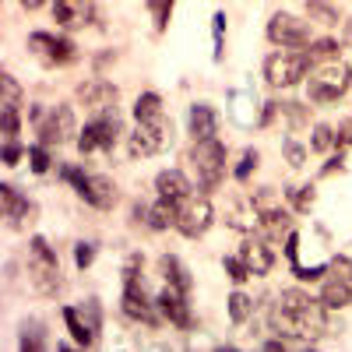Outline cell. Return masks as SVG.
Listing matches in <instances>:
<instances>
[{
	"instance_id": "9a60e30c",
	"label": "cell",
	"mask_w": 352,
	"mask_h": 352,
	"mask_svg": "<svg viewBox=\"0 0 352 352\" xmlns=\"http://www.w3.org/2000/svg\"><path fill=\"white\" fill-rule=\"evenodd\" d=\"M92 18H96V0H53V21L67 32L88 28Z\"/></svg>"
},
{
	"instance_id": "6da1fadb",
	"label": "cell",
	"mask_w": 352,
	"mask_h": 352,
	"mask_svg": "<svg viewBox=\"0 0 352 352\" xmlns=\"http://www.w3.org/2000/svg\"><path fill=\"white\" fill-rule=\"evenodd\" d=\"M272 324L282 338H292L289 345H310L328 335V307L303 289H282L278 307L272 310Z\"/></svg>"
},
{
	"instance_id": "5b68a950",
	"label": "cell",
	"mask_w": 352,
	"mask_h": 352,
	"mask_svg": "<svg viewBox=\"0 0 352 352\" xmlns=\"http://www.w3.org/2000/svg\"><path fill=\"white\" fill-rule=\"evenodd\" d=\"M28 275H32L36 292L56 296V289H60V261H56L53 247L43 236H32V243H28Z\"/></svg>"
},
{
	"instance_id": "e575fe53",
	"label": "cell",
	"mask_w": 352,
	"mask_h": 352,
	"mask_svg": "<svg viewBox=\"0 0 352 352\" xmlns=\"http://www.w3.org/2000/svg\"><path fill=\"white\" fill-rule=\"evenodd\" d=\"M21 349H28V352H39V349H46V338H43V328H39V324H25Z\"/></svg>"
},
{
	"instance_id": "74e56055",
	"label": "cell",
	"mask_w": 352,
	"mask_h": 352,
	"mask_svg": "<svg viewBox=\"0 0 352 352\" xmlns=\"http://www.w3.org/2000/svg\"><path fill=\"white\" fill-rule=\"evenodd\" d=\"M289 201L296 204V212H310V204H314V187H300V190H289Z\"/></svg>"
},
{
	"instance_id": "83f0119b",
	"label": "cell",
	"mask_w": 352,
	"mask_h": 352,
	"mask_svg": "<svg viewBox=\"0 0 352 352\" xmlns=\"http://www.w3.org/2000/svg\"><path fill=\"white\" fill-rule=\"evenodd\" d=\"M8 109H21V85L14 74H0V113Z\"/></svg>"
},
{
	"instance_id": "ee69618b",
	"label": "cell",
	"mask_w": 352,
	"mask_h": 352,
	"mask_svg": "<svg viewBox=\"0 0 352 352\" xmlns=\"http://www.w3.org/2000/svg\"><path fill=\"white\" fill-rule=\"evenodd\" d=\"M335 169H342V152H338V159H331V162H328L324 169H320V176H331Z\"/></svg>"
},
{
	"instance_id": "8fae6325",
	"label": "cell",
	"mask_w": 352,
	"mask_h": 352,
	"mask_svg": "<svg viewBox=\"0 0 352 352\" xmlns=\"http://www.w3.org/2000/svg\"><path fill=\"white\" fill-rule=\"evenodd\" d=\"M74 96L88 113H109V109H116V102H120V88H116L113 81H106V78H88V81L78 85Z\"/></svg>"
},
{
	"instance_id": "836d02e7",
	"label": "cell",
	"mask_w": 352,
	"mask_h": 352,
	"mask_svg": "<svg viewBox=\"0 0 352 352\" xmlns=\"http://www.w3.org/2000/svg\"><path fill=\"white\" fill-rule=\"evenodd\" d=\"M222 264H226V275H229L232 282H236V285H243L247 278H254V275H250V268H247V261H243L240 254H236V257H226Z\"/></svg>"
},
{
	"instance_id": "ffe728a7",
	"label": "cell",
	"mask_w": 352,
	"mask_h": 352,
	"mask_svg": "<svg viewBox=\"0 0 352 352\" xmlns=\"http://www.w3.org/2000/svg\"><path fill=\"white\" fill-rule=\"evenodd\" d=\"M155 190H159V197H173V201H184V197L194 194L190 180H187L180 169H162L155 176Z\"/></svg>"
},
{
	"instance_id": "44dd1931",
	"label": "cell",
	"mask_w": 352,
	"mask_h": 352,
	"mask_svg": "<svg viewBox=\"0 0 352 352\" xmlns=\"http://www.w3.org/2000/svg\"><path fill=\"white\" fill-rule=\"evenodd\" d=\"M166 148V141L159 138V134H152L148 127H134V134L127 138V152H131V159H148V155H159Z\"/></svg>"
},
{
	"instance_id": "4dcf8cb0",
	"label": "cell",
	"mask_w": 352,
	"mask_h": 352,
	"mask_svg": "<svg viewBox=\"0 0 352 352\" xmlns=\"http://www.w3.org/2000/svg\"><path fill=\"white\" fill-rule=\"evenodd\" d=\"M173 4H176V0H144V8H148V14L155 21V32H166V28H169Z\"/></svg>"
},
{
	"instance_id": "7402d4cb",
	"label": "cell",
	"mask_w": 352,
	"mask_h": 352,
	"mask_svg": "<svg viewBox=\"0 0 352 352\" xmlns=\"http://www.w3.org/2000/svg\"><path fill=\"white\" fill-rule=\"evenodd\" d=\"M64 324H67V331L74 335V342L78 345H96V335H99V328L88 320L85 314H81V307H64Z\"/></svg>"
},
{
	"instance_id": "277c9868",
	"label": "cell",
	"mask_w": 352,
	"mask_h": 352,
	"mask_svg": "<svg viewBox=\"0 0 352 352\" xmlns=\"http://www.w3.org/2000/svg\"><path fill=\"white\" fill-rule=\"evenodd\" d=\"M190 166H194V173H197L201 190H215V187L226 180V144H222L219 138L194 141Z\"/></svg>"
},
{
	"instance_id": "cb8c5ba5",
	"label": "cell",
	"mask_w": 352,
	"mask_h": 352,
	"mask_svg": "<svg viewBox=\"0 0 352 352\" xmlns=\"http://www.w3.org/2000/svg\"><path fill=\"white\" fill-rule=\"evenodd\" d=\"M176 219H180V201L173 197H159L148 208V229H173Z\"/></svg>"
},
{
	"instance_id": "30bf717a",
	"label": "cell",
	"mask_w": 352,
	"mask_h": 352,
	"mask_svg": "<svg viewBox=\"0 0 352 352\" xmlns=\"http://www.w3.org/2000/svg\"><path fill=\"white\" fill-rule=\"evenodd\" d=\"M212 222H215V208H212V201L204 197V194L201 197L190 194V197L180 201V219H176V229H180L187 240L204 236V232L212 229Z\"/></svg>"
},
{
	"instance_id": "f546056e",
	"label": "cell",
	"mask_w": 352,
	"mask_h": 352,
	"mask_svg": "<svg viewBox=\"0 0 352 352\" xmlns=\"http://www.w3.org/2000/svg\"><path fill=\"white\" fill-rule=\"evenodd\" d=\"M159 113H162V99H159V92H144V96H138V102H134V120H138V124L152 120V116H159Z\"/></svg>"
},
{
	"instance_id": "d6986e66",
	"label": "cell",
	"mask_w": 352,
	"mask_h": 352,
	"mask_svg": "<svg viewBox=\"0 0 352 352\" xmlns=\"http://www.w3.org/2000/svg\"><path fill=\"white\" fill-rule=\"evenodd\" d=\"M257 219H261V229H264V236L268 240H282L289 236V212L285 208H272L268 201H257Z\"/></svg>"
},
{
	"instance_id": "9c48e42d",
	"label": "cell",
	"mask_w": 352,
	"mask_h": 352,
	"mask_svg": "<svg viewBox=\"0 0 352 352\" xmlns=\"http://www.w3.org/2000/svg\"><path fill=\"white\" fill-rule=\"evenodd\" d=\"M28 50L46 67H67L78 60V46L67 36H53V32H32L28 36Z\"/></svg>"
},
{
	"instance_id": "3957f363",
	"label": "cell",
	"mask_w": 352,
	"mask_h": 352,
	"mask_svg": "<svg viewBox=\"0 0 352 352\" xmlns=\"http://www.w3.org/2000/svg\"><path fill=\"white\" fill-rule=\"evenodd\" d=\"M349 88H352V71L342 60H328V64H320L317 71H310L307 96L317 106H328V102H338Z\"/></svg>"
},
{
	"instance_id": "1f68e13d",
	"label": "cell",
	"mask_w": 352,
	"mask_h": 352,
	"mask_svg": "<svg viewBox=\"0 0 352 352\" xmlns=\"http://www.w3.org/2000/svg\"><path fill=\"white\" fill-rule=\"evenodd\" d=\"M310 148H314L317 155L331 152V148H335V127H328V124H317V127H314V134H310Z\"/></svg>"
},
{
	"instance_id": "bcb514c9",
	"label": "cell",
	"mask_w": 352,
	"mask_h": 352,
	"mask_svg": "<svg viewBox=\"0 0 352 352\" xmlns=\"http://www.w3.org/2000/svg\"><path fill=\"white\" fill-rule=\"evenodd\" d=\"M345 43H352V18L345 21Z\"/></svg>"
},
{
	"instance_id": "5bb4252c",
	"label": "cell",
	"mask_w": 352,
	"mask_h": 352,
	"mask_svg": "<svg viewBox=\"0 0 352 352\" xmlns=\"http://www.w3.org/2000/svg\"><path fill=\"white\" fill-rule=\"evenodd\" d=\"M74 190L85 204H92V208H99V212H109L116 204V197H120L116 194V184L109 180V176H99V173H85V180Z\"/></svg>"
},
{
	"instance_id": "d6a6232c",
	"label": "cell",
	"mask_w": 352,
	"mask_h": 352,
	"mask_svg": "<svg viewBox=\"0 0 352 352\" xmlns=\"http://www.w3.org/2000/svg\"><path fill=\"white\" fill-rule=\"evenodd\" d=\"M282 106V116L289 120V127L292 131H300V127H307L310 124V109L303 106V102H278Z\"/></svg>"
},
{
	"instance_id": "60d3db41",
	"label": "cell",
	"mask_w": 352,
	"mask_h": 352,
	"mask_svg": "<svg viewBox=\"0 0 352 352\" xmlns=\"http://www.w3.org/2000/svg\"><path fill=\"white\" fill-rule=\"evenodd\" d=\"M92 257H96V243H78V250H74L78 268H88V264H92Z\"/></svg>"
},
{
	"instance_id": "8d00e7d4",
	"label": "cell",
	"mask_w": 352,
	"mask_h": 352,
	"mask_svg": "<svg viewBox=\"0 0 352 352\" xmlns=\"http://www.w3.org/2000/svg\"><path fill=\"white\" fill-rule=\"evenodd\" d=\"M28 162H32V173H50V152H46L43 141L28 148Z\"/></svg>"
},
{
	"instance_id": "f6af8a7d",
	"label": "cell",
	"mask_w": 352,
	"mask_h": 352,
	"mask_svg": "<svg viewBox=\"0 0 352 352\" xmlns=\"http://www.w3.org/2000/svg\"><path fill=\"white\" fill-rule=\"evenodd\" d=\"M43 4H46V0H21V8H25V11H39Z\"/></svg>"
},
{
	"instance_id": "4fadbf2b",
	"label": "cell",
	"mask_w": 352,
	"mask_h": 352,
	"mask_svg": "<svg viewBox=\"0 0 352 352\" xmlns=\"http://www.w3.org/2000/svg\"><path fill=\"white\" fill-rule=\"evenodd\" d=\"M155 303H159L162 320H169L173 328H180V331H190L194 328V314H190V303H187V292L184 289L166 285L159 296H155Z\"/></svg>"
},
{
	"instance_id": "52a82bcc",
	"label": "cell",
	"mask_w": 352,
	"mask_h": 352,
	"mask_svg": "<svg viewBox=\"0 0 352 352\" xmlns=\"http://www.w3.org/2000/svg\"><path fill=\"white\" fill-rule=\"evenodd\" d=\"M32 124H36V134L39 141L46 144H67V141H78V124H74V109L71 106H53V109H32Z\"/></svg>"
},
{
	"instance_id": "7bdbcfd3",
	"label": "cell",
	"mask_w": 352,
	"mask_h": 352,
	"mask_svg": "<svg viewBox=\"0 0 352 352\" xmlns=\"http://www.w3.org/2000/svg\"><path fill=\"white\" fill-rule=\"evenodd\" d=\"M18 159H21V144L8 141L4 144V166H18Z\"/></svg>"
},
{
	"instance_id": "ac0fdd59",
	"label": "cell",
	"mask_w": 352,
	"mask_h": 352,
	"mask_svg": "<svg viewBox=\"0 0 352 352\" xmlns=\"http://www.w3.org/2000/svg\"><path fill=\"white\" fill-rule=\"evenodd\" d=\"M0 204H4V219H8V226H11V229H18L28 215H36V204L28 201V197H21L11 184L0 187Z\"/></svg>"
},
{
	"instance_id": "ba28073f",
	"label": "cell",
	"mask_w": 352,
	"mask_h": 352,
	"mask_svg": "<svg viewBox=\"0 0 352 352\" xmlns=\"http://www.w3.org/2000/svg\"><path fill=\"white\" fill-rule=\"evenodd\" d=\"M268 43H275V46H282V50H307V46L314 43L310 21L289 14V11L272 14V21H268Z\"/></svg>"
},
{
	"instance_id": "7a4b0ae2",
	"label": "cell",
	"mask_w": 352,
	"mask_h": 352,
	"mask_svg": "<svg viewBox=\"0 0 352 352\" xmlns=\"http://www.w3.org/2000/svg\"><path fill=\"white\" fill-rule=\"evenodd\" d=\"M314 71V60L307 50H275L264 56V81L272 88H296Z\"/></svg>"
},
{
	"instance_id": "d4e9b609",
	"label": "cell",
	"mask_w": 352,
	"mask_h": 352,
	"mask_svg": "<svg viewBox=\"0 0 352 352\" xmlns=\"http://www.w3.org/2000/svg\"><path fill=\"white\" fill-rule=\"evenodd\" d=\"M159 272H162L166 285H176V289L190 292V275H187V268L180 264V257H173V254H162V257H159Z\"/></svg>"
},
{
	"instance_id": "7c38bea8",
	"label": "cell",
	"mask_w": 352,
	"mask_h": 352,
	"mask_svg": "<svg viewBox=\"0 0 352 352\" xmlns=\"http://www.w3.org/2000/svg\"><path fill=\"white\" fill-rule=\"evenodd\" d=\"M120 310L131 317V320H141V324H159V303L148 300V292H144V282L134 278V282H124V300H120Z\"/></svg>"
},
{
	"instance_id": "d590c367",
	"label": "cell",
	"mask_w": 352,
	"mask_h": 352,
	"mask_svg": "<svg viewBox=\"0 0 352 352\" xmlns=\"http://www.w3.org/2000/svg\"><path fill=\"white\" fill-rule=\"evenodd\" d=\"M282 152H285V162H289L292 169H300V166L307 162V148H303L300 141H292V138H289V141L282 144Z\"/></svg>"
},
{
	"instance_id": "e0dca14e",
	"label": "cell",
	"mask_w": 352,
	"mask_h": 352,
	"mask_svg": "<svg viewBox=\"0 0 352 352\" xmlns=\"http://www.w3.org/2000/svg\"><path fill=\"white\" fill-rule=\"evenodd\" d=\"M187 131L194 141H204V138H215L219 131V113L208 106V102H194L187 109Z\"/></svg>"
},
{
	"instance_id": "4316f807",
	"label": "cell",
	"mask_w": 352,
	"mask_h": 352,
	"mask_svg": "<svg viewBox=\"0 0 352 352\" xmlns=\"http://www.w3.org/2000/svg\"><path fill=\"white\" fill-rule=\"evenodd\" d=\"M307 18H310L314 25H324V28L342 25V21H338V8H331L328 0H307Z\"/></svg>"
},
{
	"instance_id": "f35d334b",
	"label": "cell",
	"mask_w": 352,
	"mask_h": 352,
	"mask_svg": "<svg viewBox=\"0 0 352 352\" xmlns=\"http://www.w3.org/2000/svg\"><path fill=\"white\" fill-rule=\"evenodd\" d=\"M257 159H261V155H257L254 148H247V152H243V159H240V166H236V180H240V184H243L247 176L257 169Z\"/></svg>"
},
{
	"instance_id": "ab89813d",
	"label": "cell",
	"mask_w": 352,
	"mask_h": 352,
	"mask_svg": "<svg viewBox=\"0 0 352 352\" xmlns=\"http://www.w3.org/2000/svg\"><path fill=\"white\" fill-rule=\"evenodd\" d=\"M335 148H352V120H342L335 127Z\"/></svg>"
},
{
	"instance_id": "2e32d148",
	"label": "cell",
	"mask_w": 352,
	"mask_h": 352,
	"mask_svg": "<svg viewBox=\"0 0 352 352\" xmlns=\"http://www.w3.org/2000/svg\"><path fill=\"white\" fill-rule=\"evenodd\" d=\"M240 257L247 261L250 275H268L275 268V250L268 247V240H264V236H247L243 247H240Z\"/></svg>"
},
{
	"instance_id": "f1b7e54d",
	"label": "cell",
	"mask_w": 352,
	"mask_h": 352,
	"mask_svg": "<svg viewBox=\"0 0 352 352\" xmlns=\"http://www.w3.org/2000/svg\"><path fill=\"white\" fill-rule=\"evenodd\" d=\"M254 317V300L247 296V292H232V296H229V320H232V324H247V320Z\"/></svg>"
},
{
	"instance_id": "b9f144b4",
	"label": "cell",
	"mask_w": 352,
	"mask_h": 352,
	"mask_svg": "<svg viewBox=\"0 0 352 352\" xmlns=\"http://www.w3.org/2000/svg\"><path fill=\"white\" fill-rule=\"evenodd\" d=\"M331 272L342 275L345 282H352V261H349V257H335V261H331Z\"/></svg>"
},
{
	"instance_id": "8992f818",
	"label": "cell",
	"mask_w": 352,
	"mask_h": 352,
	"mask_svg": "<svg viewBox=\"0 0 352 352\" xmlns=\"http://www.w3.org/2000/svg\"><path fill=\"white\" fill-rule=\"evenodd\" d=\"M124 134V124L120 116H116V109L109 113H96V120H88L85 131H78V152L81 155H92V152H113V144L120 141Z\"/></svg>"
},
{
	"instance_id": "484cf974",
	"label": "cell",
	"mask_w": 352,
	"mask_h": 352,
	"mask_svg": "<svg viewBox=\"0 0 352 352\" xmlns=\"http://www.w3.org/2000/svg\"><path fill=\"white\" fill-rule=\"evenodd\" d=\"M307 53H310V60H314V64H328V60H338L342 43L331 39V36H320V39H314V43L307 46Z\"/></svg>"
},
{
	"instance_id": "603a6c76",
	"label": "cell",
	"mask_w": 352,
	"mask_h": 352,
	"mask_svg": "<svg viewBox=\"0 0 352 352\" xmlns=\"http://www.w3.org/2000/svg\"><path fill=\"white\" fill-rule=\"evenodd\" d=\"M320 303H324L328 310H345L352 303V282H345L342 275L328 278L324 285H320Z\"/></svg>"
}]
</instances>
